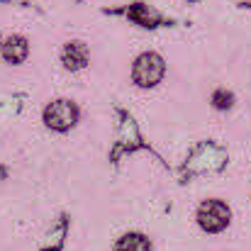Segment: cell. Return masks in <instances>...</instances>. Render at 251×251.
Masks as SVG:
<instances>
[{
	"label": "cell",
	"instance_id": "obj_3",
	"mask_svg": "<svg viewBox=\"0 0 251 251\" xmlns=\"http://www.w3.org/2000/svg\"><path fill=\"white\" fill-rule=\"evenodd\" d=\"M198 225L205 232H210V234L222 232L229 225V207L222 200H207V202H202L200 210H198Z\"/></svg>",
	"mask_w": 251,
	"mask_h": 251
},
{
	"label": "cell",
	"instance_id": "obj_4",
	"mask_svg": "<svg viewBox=\"0 0 251 251\" xmlns=\"http://www.w3.org/2000/svg\"><path fill=\"white\" fill-rule=\"evenodd\" d=\"M61 61L66 69L71 71H81L85 64H88V47L83 42H69L64 47V54H61Z\"/></svg>",
	"mask_w": 251,
	"mask_h": 251
},
{
	"label": "cell",
	"instance_id": "obj_10",
	"mask_svg": "<svg viewBox=\"0 0 251 251\" xmlns=\"http://www.w3.org/2000/svg\"><path fill=\"white\" fill-rule=\"evenodd\" d=\"M0 49H2V42H0Z\"/></svg>",
	"mask_w": 251,
	"mask_h": 251
},
{
	"label": "cell",
	"instance_id": "obj_2",
	"mask_svg": "<svg viewBox=\"0 0 251 251\" xmlns=\"http://www.w3.org/2000/svg\"><path fill=\"white\" fill-rule=\"evenodd\" d=\"M44 122L49 129L56 132H66L78 122V107L69 100H54L51 105H47L44 110Z\"/></svg>",
	"mask_w": 251,
	"mask_h": 251
},
{
	"label": "cell",
	"instance_id": "obj_6",
	"mask_svg": "<svg viewBox=\"0 0 251 251\" xmlns=\"http://www.w3.org/2000/svg\"><path fill=\"white\" fill-rule=\"evenodd\" d=\"M115 251H151V244L144 234H125L117 242Z\"/></svg>",
	"mask_w": 251,
	"mask_h": 251
},
{
	"label": "cell",
	"instance_id": "obj_5",
	"mask_svg": "<svg viewBox=\"0 0 251 251\" xmlns=\"http://www.w3.org/2000/svg\"><path fill=\"white\" fill-rule=\"evenodd\" d=\"M27 51H29V47H27L25 37H10L2 44V56L7 64H22L27 59Z\"/></svg>",
	"mask_w": 251,
	"mask_h": 251
},
{
	"label": "cell",
	"instance_id": "obj_1",
	"mask_svg": "<svg viewBox=\"0 0 251 251\" xmlns=\"http://www.w3.org/2000/svg\"><path fill=\"white\" fill-rule=\"evenodd\" d=\"M164 59L159 54H142L137 61H134V69H132V78L139 88H151L164 78Z\"/></svg>",
	"mask_w": 251,
	"mask_h": 251
},
{
	"label": "cell",
	"instance_id": "obj_9",
	"mask_svg": "<svg viewBox=\"0 0 251 251\" xmlns=\"http://www.w3.org/2000/svg\"><path fill=\"white\" fill-rule=\"evenodd\" d=\"M190 2H198V0H190Z\"/></svg>",
	"mask_w": 251,
	"mask_h": 251
},
{
	"label": "cell",
	"instance_id": "obj_8",
	"mask_svg": "<svg viewBox=\"0 0 251 251\" xmlns=\"http://www.w3.org/2000/svg\"><path fill=\"white\" fill-rule=\"evenodd\" d=\"M232 102H234V95H232V93H227V90L212 93V105H215L217 110H229Z\"/></svg>",
	"mask_w": 251,
	"mask_h": 251
},
{
	"label": "cell",
	"instance_id": "obj_7",
	"mask_svg": "<svg viewBox=\"0 0 251 251\" xmlns=\"http://www.w3.org/2000/svg\"><path fill=\"white\" fill-rule=\"evenodd\" d=\"M129 17H132L134 22H139L142 27H151V25L156 22V15H154V12H149L144 5H134V7L129 10Z\"/></svg>",
	"mask_w": 251,
	"mask_h": 251
}]
</instances>
